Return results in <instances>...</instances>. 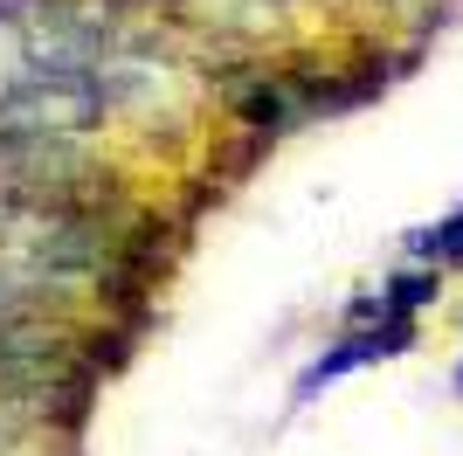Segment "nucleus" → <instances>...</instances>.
Instances as JSON below:
<instances>
[{"label":"nucleus","mask_w":463,"mask_h":456,"mask_svg":"<svg viewBox=\"0 0 463 456\" xmlns=\"http://www.w3.org/2000/svg\"><path fill=\"white\" fill-rule=\"evenodd\" d=\"M387 304H381V284H367V290H353L346 304H339V332H360V325H373Z\"/></svg>","instance_id":"nucleus-5"},{"label":"nucleus","mask_w":463,"mask_h":456,"mask_svg":"<svg viewBox=\"0 0 463 456\" xmlns=\"http://www.w3.org/2000/svg\"><path fill=\"white\" fill-rule=\"evenodd\" d=\"M449 387H457V394H463V353H457V374H449Z\"/></svg>","instance_id":"nucleus-6"},{"label":"nucleus","mask_w":463,"mask_h":456,"mask_svg":"<svg viewBox=\"0 0 463 456\" xmlns=\"http://www.w3.org/2000/svg\"><path fill=\"white\" fill-rule=\"evenodd\" d=\"M402 256L408 263H443V270H463V201L449 214H436V222L408 228L402 235Z\"/></svg>","instance_id":"nucleus-4"},{"label":"nucleus","mask_w":463,"mask_h":456,"mask_svg":"<svg viewBox=\"0 0 463 456\" xmlns=\"http://www.w3.org/2000/svg\"><path fill=\"white\" fill-rule=\"evenodd\" d=\"M360 366H373L367 339H360V332H326V346H318V353L298 366V380H290V408H311L326 387H339V380L360 374Z\"/></svg>","instance_id":"nucleus-2"},{"label":"nucleus","mask_w":463,"mask_h":456,"mask_svg":"<svg viewBox=\"0 0 463 456\" xmlns=\"http://www.w3.org/2000/svg\"><path fill=\"white\" fill-rule=\"evenodd\" d=\"M443 263H402L381 277V304L387 311H402V318H422V311H436L443 304Z\"/></svg>","instance_id":"nucleus-3"},{"label":"nucleus","mask_w":463,"mask_h":456,"mask_svg":"<svg viewBox=\"0 0 463 456\" xmlns=\"http://www.w3.org/2000/svg\"><path fill=\"white\" fill-rule=\"evenodd\" d=\"M449 7H463V0H449Z\"/></svg>","instance_id":"nucleus-7"},{"label":"nucleus","mask_w":463,"mask_h":456,"mask_svg":"<svg viewBox=\"0 0 463 456\" xmlns=\"http://www.w3.org/2000/svg\"><path fill=\"white\" fill-rule=\"evenodd\" d=\"M229 125L277 146V138H290L305 125V104H298V90L284 83V70H256L242 90H229Z\"/></svg>","instance_id":"nucleus-1"}]
</instances>
